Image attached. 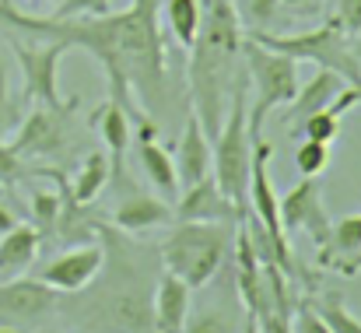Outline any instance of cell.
Masks as SVG:
<instances>
[{"instance_id": "cell-30", "label": "cell", "mask_w": 361, "mask_h": 333, "mask_svg": "<svg viewBox=\"0 0 361 333\" xmlns=\"http://www.w3.org/2000/svg\"><path fill=\"white\" fill-rule=\"evenodd\" d=\"M18 119H21V112H18V102L11 99V85H7V71H4V63H0V140L18 126Z\"/></svg>"}, {"instance_id": "cell-20", "label": "cell", "mask_w": 361, "mask_h": 333, "mask_svg": "<svg viewBox=\"0 0 361 333\" xmlns=\"http://www.w3.org/2000/svg\"><path fill=\"white\" fill-rule=\"evenodd\" d=\"M109 176H113L109 155H106V151H92V155H85V162H81V169L74 172V183H71L67 190H71V197H74L78 204H92V200L109 186Z\"/></svg>"}, {"instance_id": "cell-29", "label": "cell", "mask_w": 361, "mask_h": 333, "mask_svg": "<svg viewBox=\"0 0 361 333\" xmlns=\"http://www.w3.org/2000/svg\"><path fill=\"white\" fill-rule=\"evenodd\" d=\"M109 11H113V0H60L53 18H95Z\"/></svg>"}, {"instance_id": "cell-14", "label": "cell", "mask_w": 361, "mask_h": 333, "mask_svg": "<svg viewBox=\"0 0 361 333\" xmlns=\"http://www.w3.org/2000/svg\"><path fill=\"white\" fill-rule=\"evenodd\" d=\"M133 133H137V158H140V169H144L147 183H151L158 193L172 197V193L179 190L176 162H172V151H165V147L158 144V123H154V116L133 123Z\"/></svg>"}, {"instance_id": "cell-11", "label": "cell", "mask_w": 361, "mask_h": 333, "mask_svg": "<svg viewBox=\"0 0 361 333\" xmlns=\"http://www.w3.org/2000/svg\"><path fill=\"white\" fill-rule=\"evenodd\" d=\"M102 242H85V246H74V249H63L60 256H53L42 270H39V281H46L53 291L60 295H78L85 291L99 270H102Z\"/></svg>"}, {"instance_id": "cell-23", "label": "cell", "mask_w": 361, "mask_h": 333, "mask_svg": "<svg viewBox=\"0 0 361 333\" xmlns=\"http://www.w3.org/2000/svg\"><path fill=\"white\" fill-rule=\"evenodd\" d=\"M312 305L323 316V323L330 327V333H361V320L351 316V309L344 305V298L337 291H326V295L312 298Z\"/></svg>"}, {"instance_id": "cell-37", "label": "cell", "mask_w": 361, "mask_h": 333, "mask_svg": "<svg viewBox=\"0 0 361 333\" xmlns=\"http://www.w3.org/2000/svg\"><path fill=\"white\" fill-rule=\"evenodd\" d=\"M348 42H351V53H355V60L361 63V32H358V35H348Z\"/></svg>"}, {"instance_id": "cell-9", "label": "cell", "mask_w": 361, "mask_h": 333, "mask_svg": "<svg viewBox=\"0 0 361 333\" xmlns=\"http://www.w3.org/2000/svg\"><path fill=\"white\" fill-rule=\"evenodd\" d=\"M277 214H281V228L284 235H298L309 231L316 246H323L330 238V214H326V197L319 186V176H305L298 186H291L281 200H277Z\"/></svg>"}, {"instance_id": "cell-4", "label": "cell", "mask_w": 361, "mask_h": 333, "mask_svg": "<svg viewBox=\"0 0 361 333\" xmlns=\"http://www.w3.org/2000/svg\"><path fill=\"white\" fill-rule=\"evenodd\" d=\"M252 133H249V81H245V67H239L235 81H232V95H228V109L218 126V133L211 137L214 151V183L218 190L242 211L245 204V190H249V165H252Z\"/></svg>"}, {"instance_id": "cell-8", "label": "cell", "mask_w": 361, "mask_h": 333, "mask_svg": "<svg viewBox=\"0 0 361 333\" xmlns=\"http://www.w3.org/2000/svg\"><path fill=\"white\" fill-rule=\"evenodd\" d=\"M71 46L60 42V39H49V42H18L11 39V53L21 67V78H25V102H42V106H60V85H56V74H60V56L67 53Z\"/></svg>"}, {"instance_id": "cell-35", "label": "cell", "mask_w": 361, "mask_h": 333, "mask_svg": "<svg viewBox=\"0 0 361 333\" xmlns=\"http://www.w3.org/2000/svg\"><path fill=\"white\" fill-rule=\"evenodd\" d=\"M239 333H259V327H256V313H252V309H242V330Z\"/></svg>"}, {"instance_id": "cell-15", "label": "cell", "mask_w": 361, "mask_h": 333, "mask_svg": "<svg viewBox=\"0 0 361 333\" xmlns=\"http://www.w3.org/2000/svg\"><path fill=\"white\" fill-rule=\"evenodd\" d=\"M348 81L341 78V74H334V71H326V67H319L305 85H298V92H295V99L288 102V112H284V126H288V133L295 137L298 133V126L312 116V112L319 109H330L334 106V99L341 95V88H344Z\"/></svg>"}, {"instance_id": "cell-26", "label": "cell", "mask_w": 361, "mask_h": 333, "mask_svg": "<svg viewBox=\"0 0 361 333\" xmlns=\"http://www.w3.org/2000/svg\"><path fill=\"white\" fill-rule=\"evenodd\" d=\"M298 133H302V137H309V140L334 144V140H337V133H341V116H337V112H330V109L312 112V116L298 126ZM298 133H295V137H298Z\"/></svg>"}, {"instance_id": "cell-2", "label": "cell", "mask_w": 361, "mask_h": 333, "mask_svg": "<svg viewBox=\"0 0 361 333\" xmlns=\"http://www.w3.org/2000/svg\"><path fill=\"white\" fill-rule=\"evenodd\" d=\"M102 231V281L95 291H78L63 305L67 320L85 333H154L151 295L158 281V249L130 242L113 224L99 222Z\"/></svg>"}, {"instance_id": "cell-22", "label": "cell", "mask_w": 361, "mask_h": 333, "mask_svg": "<svg viewBox=\"0 0 361 333\" xmlns=\"http://www.w3.org/2000/svg\"><path fill=\"white\" fill-rule=\"evenodd\" d=\"M242 309H225V305H204L200 313H193L186 320L183 333H239L242 330Z\"/></svg>"}, {"instance_id": "cell-34", "label": "cell", "mask_w": 361, "mask_h": 333, "mask_svg": "<svg viewBox=\"0 0 361 333\" xmlns=\"http://www.w3.org/2000/svg\"><path fill=\"white\" fill-rule=\"evenodd\" d=\"M14 224H18V218H14V214H11V207L0 200V235H4L7 228H14Z\"/></svg>"}, {"instance_id": "cell-10", "label": "cell", "mask_w": 361, "mask_h": 333, "mask_svg": "<svg viewBox=\"0 0 361 333\" xmlns=\"http://www.w3.org/2000/svg\"><path fill=\"white\" fill-rule=\"evenodd\" d=\"M60 309V291L39 277H4L0 281V327L35 323Z\"/></svg>"}, {"instance_id": "cell-16", "label": "cell", "mask_w": 361, "mask_h": 333, "mask_svg": "<svg viewBox=\"0 0 361 333\" xmlns=\"http://www.w3.org/2000/svg\"><path fill=\"white\" fill-rule=\"evenodd\" d=\"M193 288L172 274H158L154 295H151V313H154V333H183L193 305Z\"/></svg>"}, {"instance_id": "cell-7", "label": "cell", "mask_w": 361, "mask_h": 333, "mask_svg": "<svg viewBox=\"0 0 361 333\" xmlns=\"http://www.w3.org/2000/svg\"><path fill=\"white\" fill-rule=\"evenodd\" d=\"M78 109V95L63 99L60 106H42L35 102V109L21 119V130L14 137V155L18 158H56L67 144H71V116Z\"/></svg>"}, {"instance_id": "cell-18", "label": "cell", "mask_w": 361, "mask_h": 333, "mask_svg": "<svg viewBox=\"0 0 361 333\" xmlns=\"http://www.w3.org/2000/svg\"><path fill=\"white\" fill-rule=\"evenodd\" d=\"M172 204L161 200V197H147V193H133L120 200V207L109 214V224L123 231V235H137V231H147V228H158V224L172 222Z\"/></svg>"}, {"instance_id": "cell-31", "label": "cell", "mask_w": 361, "mask_h": 333, "mask_svg": "<svg viewBox=\"0 0 361 333\" xmlns=\"http://www.w3.org/2000/svg\"><path fill=\"white\" fill-rule=\"evenodd\" d=\"M334 21L344 28V35H358L361 32V0H337Z\"/></svg>"}, {"instance_id": "cell-28", "label": "cell", "mask_w": 361, "mask_h": 333, "mask_svg": "<svg viewBox=\"0 0 361 333\" xmlns=\"http://www.w3.org/2000/svg\"><path fill=\"white\" fill-rule=\"evenodd\" d=\"M277 7H281V0H239L235 11H239V18L249 21V28H263L274 21Z\"/></svg>"}, {"instance_id": "cell-24", "label": "cell", "mask_w": 361, "mask_h": 333, "mask_svg": "<svg viewBox=\"0 0 361 333\" xmlns=\"http://www.w3.org/2000/svg\"><path fill=\"white\" fill-rule=\"evenodd\" d=\"M295 169H298L302 179H305V176H323V172L330 169V144L302 137V144H298V151H295Z\"/></svg>"}, {"instance_id": "cell-13", "label": "cell", "mask_w": 361, "mask_h": 333, "mask_svg": "<svg viewBox=\"0 0 361 333\" xmlns=\"http://www.w3.org/2000/svg\"><path fill=\"white\" fill-rule=\"evenodd\" d=\"M176 222H239L242 211L218 190L214 176H204L200 183L186 186L183 200L172 204Z\"/></svg>"}, {"instance_id": "cell-5", "label": "cell", "mask_w": 361, "mask_h": 333, "mask_svg": "<svg viewBox=\"0 0 361 333\" xmlns=\"http://www.w3.org/2000/svg\"><path fill=\"white\" fill-rule=\"evenodd\" d=\"M239 56L245 60V81H249V133L259 137L263 130V119L267 112L277 109V106H288L298 92V60L277 53V49H267L259 46L256 39L242 35V46H239Z\"/></svg>"}, {"instance_id": "cell-19", "label": "cell", "mask_w": 361, "mask_h": 333, "mask_svg": "<svg viewBox=\"0 0 361 333\" xmlns=\"http://www.w3.org/2000/svg\"><path fill=\"white\" fill-rule=\"evenodd\" d=\"M42 246V231L35 224H14L0 235V281L18 277L32 267L35 253Z\"/></svg>"}, {"instance_id": "cell-3", "label": "cell", "mask_w": 361, "mask_h": 333, "mask_svg": "<svg viewBox=\"0 0 361 333\" xmlns=\"http://www.w3.org/2000/svg\"><path fill=\"white\" fill-rule=\"evenodd\" d=\"M232 249V222H179L158 246V263L165 274L204 288L218 277Z\"/></svg>"}, {"instance_id": "cell-17", "label": "cell", "mask_w": 361, "mask_h": 333, "mask_svg": "<svg viewBox=\"0 0 361 333\" xmlns=\"http://www.w3.org/2000/svg\"><path fill=\"white\" fill-rule=\"evenodd\" d=\"M88 123L102 137V144H106L113 176H123V158H126V147L133 140V119H130V112L123 109L116 99H106L99 109H92Z\"/></svg>"}, {"instance_id": "cell-36", "label": "cell", "mask_w": 361, "mask_h": 333, "mask_svg": "<svg viewBox=\"0 0 361 333\" xmlns=\"http://www.w3.org/2000/svg\"><path fill=\"white\" fill-rule=\"evenodd\" d=\"M281 4H284V7H295V11H309L316 0H281Z\"/></svg>"}, {"instance_id": "cell-1", "label": "cell", "mask_w": 361, "mask_h": 333, "mask_svg": "<svg viewBox=\"0 0 361 333\" xmlns=\"http://www.w3.org/2000/svg\"><path fill=\"white\" fill-rule=\"evenodd\" d=\"M158 7L161 0H133L126 11H109L95 18H32L14 11L11 4H0V21L32 35H49L67 46L88 49L109 78V99H116L130 112V119L140 123L151 116L144 106L165 102L169 92Z\"/></svg>"}, {"instance_id": "cell-12", "label": "cell", "mask_w": 361, "mask_h": 333, "mask_svg": "<svg viewBox=\"0 0 361 333\" xmlns=\"http://www.w3.org/2000/svg\"><path fill=\"white\" fill-rule=\"evenodd\" d=\"M176 162V179L179 186H193L204 176H211V137L200 123V116L193 112V106H186V123H183V137L172 151Z\"/></svg>"}, {"instance_id": "cell-21", "label": "cell", "mask_w": 361, "mask_h": 333, "mask_svg": "<svg viewBox=\"0 0 361 333\" xmlns=\"http://www.w3.org/2000/svg\"><path fill=\"white\" fill-rule=\"evenodd\" d=\"M161 7H165V18H169L176 42L183 49H190L197 42V32H200V0H161Z\"/></svg>"}, {"instance_id": "cell-33", "label": "cell", "mask_w": 361, "mask_h": 333, "mask_svg": "<svg viewBox=\"0 0 361 333\" xmlns=\"http://www.w3.org/2000/svg\"><path fill=\"white\" fill-rule=\"evenodd\" d=\"M355 106H361V85H344V88H341V95L334 99V106H330V112L344 116V112H348V109H355Z\"/></svg>"}, {"instance_id": "cell-6", "label": "cell", "mask_w": 361, "mask_h": 333, "mask_svg": "<svg viewBox=\"0 0 361 333\" xmlns=\"http://www.w3.org/2000/svg\"><path fill=\"white\" fill-rule=\"evenodd\" d=\"M249 39H256L267 49H277L291 60H309L316 67H326L334 74H341L348 85H361V63L351 53V42L344 35V28L330 18L309 32H288V35H270L263 28H249Z\"/></svg>"}, {"instance_id": "cell-27", "label": "cell", "mask_w": 361, "mask_h": 333, "mask_svg": "<svg viewBox=\"0 0 361 333\" xmlns=\"http://www.w3.org/2000/svg\"><path fill=\"white\" fill-rule=\"evenodd\" d=\"M291 333H330V327L323 323V316L312 305V295L295 302V309H291Z\"/></svg>"}, {"instance_id": "cell-25", "label": "cell", "mask_w": 361, "mask_h": 333, "mask_svg": "<svg viewBox=\"0 0 361 333\" xmlns=\"http://www.w3.org/2000/svg\"><path fill=\"white\" fill-rule=\"evenodd\" d=\"M60 207H63L60 193H49V190H35L32 193V218H35V228L42 231V238H46V231H56Z\"/></svg>"}, {"instance_id": "cell-38", "label": "cell", "mask_w": 361, "mask_h": 333, "mask_svg": "<svg viewBox=\"0 0 361 333\" xmlns=\"http://www.w3.org/2000/svg\"><path fill=\"white\" fill-rule=\"evenodd\" d=\"M0 4H11V0H0Z\"/></svg>"}, {"instance_id": "cell-32", "label": "cell", "mask_w": 361, "mask_h": 333, "mask_svg": "<svg viewBox=\"0 0 361 333\" xmlns=\"http://www.w3.org/2000/svg\"><path fill=\"white\" fill-rule=\"evenodd\" d=\"M25 176V162L14 155V147H7L4 140H0V183H18Z\"/></svg>"}]
</instances>
